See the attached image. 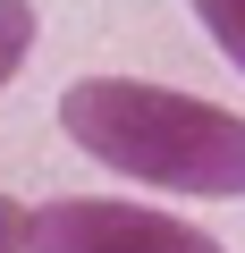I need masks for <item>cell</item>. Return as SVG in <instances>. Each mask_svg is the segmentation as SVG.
<instances>
[{"mask_svg":"<svg viewBox=\"0 0 245 253\" xmlns=\"http://www.w3.org/2000/svg\"><path fill=\"white\" fill-rule=\"evenodd\" d=\"M17 228H26V203L0 194V253H17Z\"/></svg>","mask_w":245,"mask_h":253,"instance_id":"5","label":"cell"},{"mask_svg":"<svg viewBox=\"0 0 245 253\" xmlns=\"http://www.w3.org/2000/svg\"><path fill=\"white\" fill-rule=\"evenodd\" d=\"M186 9L203 17V34L220 42V59L245 76V0H186Z\"/></svg>","mask_w":245,"mask_h":253,"instance_id":"4","label":"cell"},{"mask_svg":"<svg viewBox=\"0 0 245 253\" xmlns=\"http://www.w3.org/2000/svg\"><path fill=\"white\" fill-rule=\"evenodd\" d=\"M17 253H228L211 228L152 211V203H110V194H59L34 203L17 228Z\"/></svg>","mask_w":245,"mask_h":253,"instance_id":"2","label":"cell"},{"mask_svg":"<svg viewBox=\"0 0 245 253\" xmlns=\"http://www.w3.org/2000/svg\"><path fill=\"white\" fill-rule=\"evenodd\" d=\"M34 34H43V17H34V0H0V93L17 84V68H26Z\"/></svg>","mask_w":245,"mask_h":253,"instance_id":"3","label":"cell"},{"mask_svg":"<svg viewBox=\"0 0 245 253\" xmlns=\"http://www.w3.org/2000/svg\"><path fill=\"white\" fill-rule=\"evenodd\" d=\"M59 126L85 161L136 186L203 194V203L245 194V118L203 93H169L144 76H76L59 93Z\"/></svg>","mask_w":245,"mask_h":253,"instance_id":"1","label":"cell"}]
</instances>
